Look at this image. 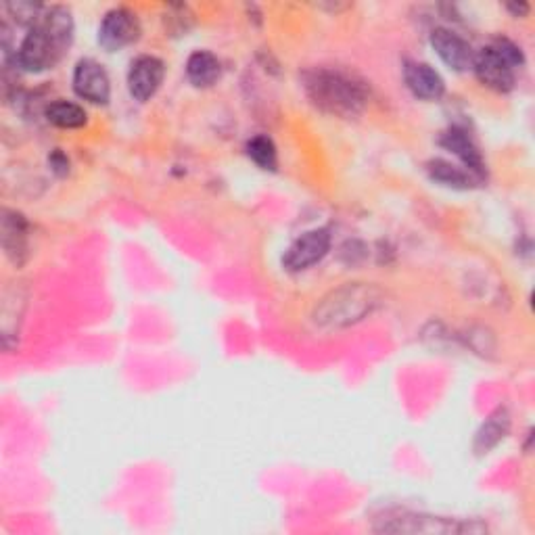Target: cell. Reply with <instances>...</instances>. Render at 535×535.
I'll return each instance as SVG.
<instances>
[{"label":"cell","mask_w":535,"mask_h":535,"mask_svg":"<svg viewBox=\"0 0 535 535\" xmlns=\"http://www.w3.org/2000/svg\"><path fill=\"white\" fill-rule=\"evenodd\" d=\"M306 90L320 109L335 115H356L366 101V92L358 82L329 69L312 72L306 78Z\"/></svg>","instance_id":"3"},{"label":"cell","mask_w":535,"mask_h":535,"mask_svg":"<svg viewBox=\"0 0 535 535\" xmlns=\"http://www.w3.org/2000/svg\"><path fill=\"white\" fill-rule=\"evenodd\" d=\"M429 176L435 182H441L446 186H452V189H467V186L473 184V176L469 172H464L444 159H435L427 166Z\"/></svg>","instance_id":"16"},{"label":"cell","mask_w":535,"mask_h":535,"mask_svg":"<svg viewBox=\"0 0 535 535\" xmlns=\"http://www.w3.org/2000/svg\"><path fill=\"white\" fill-rule=\"evenodd\" d=\"M222 76V65L218 57L209 51H195L186 61V78L197 88L214 86Z\"/></svg>","instance_id":"13"},{"label":"cell","mask_w":535,"mask_h":535,"mask_svg":"<svg viewBox=\"0 0 535 535\" xmlns=\"http://www.w3.org/2000/svg\"><path fill=\"white\" fill-rule=\"evenodd\" d=\"M525 63L523 51L508 38H496L475 55L473 69L479 82L496 92H508L517 84V69Z\"/></svg>","instance_id":"4"},{"label":"cell","mask_w":535,"mask_h":535,"mask_svg":"<svg viewBox=\"0 0 535 535\" xmlns=\"http://www.w3.org/2000/svg\"><path fill=\"white\" fill-rule=\"evenodd\" d=\"M383 301L379 289L364 283H350L331 291L316 306L314 322L322 329H341L364 320L375 312Z\"/></svg>","instance_id":"2"},{"label":"cell","mask_w":535,"mask_h":535,"mask_svg":"<svg viewBox=\"0 0 535 535\" xmlns=\"http://www.w3.org/2000/svg\"><path fill=\"white\" fill-rule=\"evenodd\" d=\"M508 9H510V11H515V13H517V15H519V11H521V13H523V15H525V13H527V11H529V7H527V5H521V7H517V5H510V7H508Z\"/></svg>","instance_id":"19"},{"label":"cell","mask_w":535,"mask_h":535,"mask_svg":"<svg viewBox=\"0 0 535 535\" xmlns=\"http://www.w3.org/2000/svg\"><path fill=\"white\" fill-rule=\"evenodd\" d=\"M74 90L84 101L105 105L111 97V82L105 67L95 59H82L74 69Z\"/></svg>","instance_id":"7"},{"label":"cell","mask_w":535,"mask_h":535,"mask_svg":"<svg viewBox=\"0 0 535 535\" xmlns=\"http://www.w3.org/2000/svg\"><path fill=\"white\" fill-rule=\"evenodd\" d=\"M431 46L439 55V59L444 61L450 69H454V72H469V69H473L475 53L471 49V44L462 36L454 34L452 30L448 28L433 30Z\"/></svg>","instance_id":"9"},{"label":"cell","mask_w":535,"mask_h":535,"mask_svg":"<svg viewBox=\"0 0 535 535\" xmlns=\"http://www.w3.org/2000/svg\"><path fill=\"white\" fill-rule=\"evenodd\" d=\"M74 40V17L65 7L44 9L13 51V61L23 72L38 74L55 67ZM9 59V57H5Z\"/></svg>","instance_id":"1"},{"label":"cell","mask_w":535,"mask_h":535,"mask_svg":"<svg viewBox=\"0 0 535 535\" xmlns=\"http://www.w3.org/2000/svg\"><path fill=\"white\" fill-rule=\"evenodd\" d=\"M439 145L444 147L446 151L454 153L464 166H467L473 174L481 176L483 174V159L481 153L477 151L475 143L469 138V134L460 130V128H452L448 132H444V136L439 138Z\"/></svg>","instance_id":"12"},{"label":"cell","mask_w":535,"mask_h":535,"mask_svg":"<svg viewBox=\"0 0 535 535\" xmlns=\"http://www.w3.org/2000/svg\"><path fill=\"white\" fill-rule=\"evenodd\" d=\"M3 247L7 258L15 262L17 266L23 264L28 255V224L23 220L21 214L9 212L5 209L3 212Z\"/></svg>","instance_id":"11"},{"label":"cell","mask_w":535,"mask_h":535,"mask_svg":"<svg viewBox=\"0 0 535 535\" xmlns=\"http://www.w3.org/2000/svg\"><path fill=\"white\" fill-rule=\"evenodd\" d=\"M404 82L416 99L421 101H439L446 92V82L435 69L427 63L406 61L404 65Z\"/></svg>","instance_id":"10"},{"label":"cell","mask_w":535,"mask_h":535,"mask_svg":"<svg viewBox=\"0 0 535 535\" xmlns=\"http://www.w3.org/2000/svg\"><path fill=\"white\" fill-rule=\"evenodd\" d=\"M138 36H141V23H138L136 13L122 7L105 13L99 26V44L109 53L126 49L138 40Z\"/></svg>","instance_id":"5"},{"label":"cell","mask_w":535,"mask_h":535,"mask_svg":"<svg viewBox=\"0 0 535 535\" xmlns=\"http://www.w3.org/2000/svg\"><path fill=\"white\" fill-rule=\"evenodd\" d=\"M46 120L63 130H78L88 124V115L84 107L72 101H55L46 107Z\"/></svg>","instance_id":"14"},{"label":"cell","mask_w":535,"mask_h":535,"mask_svg":"<svg viewBox=\"0 0 535 535\" xmlns=\"http://www.w3.org/2000/svg\"><path fill=\"white\" fill-rule=\"evenodd\" d=\"M247 155H249V159L258 168H262V170H276L278 155H276V147L272 143V138H268L264 134L253 136L251 141L247 143Z\"/></svg>","instance_id":"17"},{"label":"cell","mask_w":535,"mask_h":535,"mask_svg":"<svg viewBox=\"0 0 535 535\" xmlns=\"http://www.w3.org/2000/svg\"><path fill=\"white\" fill-rule=\"evenodd\" d=\"M51 168H53V172L59 174V176L67 174V170H69V161H67V157H65L61 151H55V153H53V157H51Z\"/></svg>","instance_id":"18"},{"label":"cell","mask_w":535,"mask_h":535,"mask_svg":"<svg viewBox=\"0 0 535 535\" xmlns=\"http://www.w3.org/2000/svg\"><path fill=\"white\" fill-rule=\"evenodd\" d=\"M164 76H166L164 61L157 59V57H151V55L138 57L130 65V72H128L130 95L141 103L149 101L159 90L161 82H164Z\"/></svg>","instance_id":"8"},{"label":"cell","mask_w":535,"mask_h":535,"mask_svg":"<svg viewBox=\"0 0 535 535\" xmlns=\"http://www.w3.org/2000/svg\"><path fill=\"white\" fill-rule=\"evenodd\" d=\"M331 249V232L329 228H314L301 235L285 253L283 264L291 272L308 270L314 264L322 262L324 255Z\"/></svg>","instance_id":"6"},{"label":"cell","mask_w":535,"mask_h":535,"mask_svg":"<svg viewBox=\"0 0 535 535\" xmlns=\"http://www.w3.org/2000/svg\"><path fill=\"white\" fill-rule=\"evenodd\" d=\"M508 425H510V418H508L506 410H498L496 414H492L485 421V425L481 427V431L477 433L475 450L481 452V454L487 452V450H492L498 444V441L506 435Z\"/></svg>","instance_id":"15"}]
</instances>
